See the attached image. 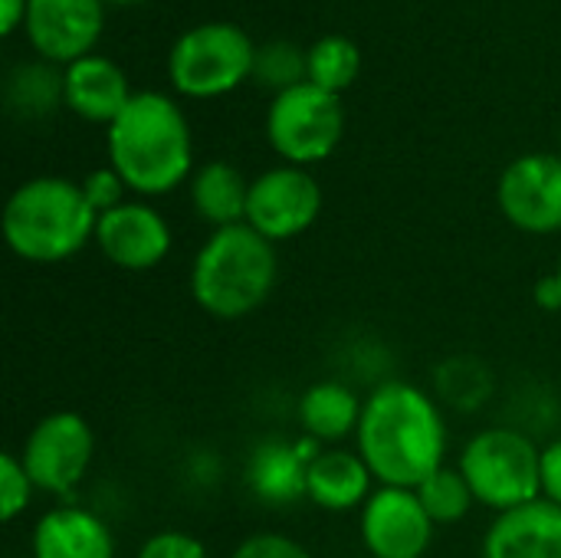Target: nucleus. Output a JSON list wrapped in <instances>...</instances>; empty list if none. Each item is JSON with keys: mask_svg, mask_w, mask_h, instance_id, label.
<instances>
[{"mask_svg": "<svg viewBox=\"0 0 561 558\" xmlns=\"http://www.w3.org/2000/svg\"><path fill=\"white\" fill-rule=\"evenodd\" d=\"M345 132V109L335 92L319 89L316 82H299L276 92L266 112L270 145L296 168L329 158Z\"/></svg>", "mask_w": 561, "mask_h": 558, "instance_id": "0eeeda50", "label": "nucleus"}, {"mask_svg": "<svg viewBox=\"0 0 561 558\" xmlns=\"http://www.w3.org/2000/svg\"><path fill=\"white\" fill-rule=\"evenodd\" d=\"M253 76L266 86L293 89L299 82H306L309 76V56H302L299 49H293L289 43H270L256 53L253 59Z\"/></svg>", "mask_w": 561, "mask_h": 558, "instance_id": "b1692460", "label": "nucleus"}, {"mask_svg": "<svg viewBox=\"0 0 561 558\" xmlns=\"http://www.w3.org/2000/svg\"><path fill=\"white\" fill-rule=\"evenodd\" d=\"M483 558H561V506L539 497L496 513L483 536Z\"/></svg>", "mask_w": 561, "mask_h": 558, "instance_id": "4468645a", "label": "nucleus"}, {"mask_svg": "<svg viewBox=\"0 0 561 558\" xmlns=\"http://www.w3.org/2000/svg\"><path fill=\"white\" fill-rule=\"evenodd\" d=\"M125 191H128V184L122 181V174L115 168L89 171L85 181H82V194H85V201L92 204V210L99 217L108 214V210H115L118 204H125Z\"/></svg>", "mask_w": 561, "mask_h": 558, "instance_id": "bb28decb", "label": "nucleus"}, {"mask_svg": "<svg viewBox=\"0 0 561 558\" xmlns=\"http://www.w3.org/2000/svg\"><path fill=\"white\" fill-rule=\"evenodd\" d=\"M362 69V53L348 36H322L309 49V82H316L325 92H342L355 82Z\"/></svg>", "mask_w": 561, "mask_h": 558, "instance_id": "4be33fe9", "label": "nucleus"}, {"mask_svg": "<svg viewBox=\"0 0 561 558\" xmlns=\"http://www.w3.org/2000/svg\"><path fill=\"white\" fill-rule=\"evenodd\" d=\"M365 401L342 382H316L299 398V424L316 444H339L358 431Z\"/></svg>", "mask_w": 561, "mask_h": 558, "instance_id": "6ab92c4d", "label": "nucleus"}, {"mask_svg": "<svg viewBox=\"0 0 561 558\" xmlns=\"http://www.w3.org/2000/svg\"><path fill=\"white\" fill-rule=\"evenodd\" d=\"M457 467L477 503L493 513H506L542 497V447L516 428H486L473 434Z\"/></svg>", "mask_w": 561, "mask_h": 558, "instance_id": "39448f33", "label": "nucleus"}, {"mask_svg": "<svg viewBox=\"0 0 561 558\" xmlns=\"http://www.w3.org/2000/svg\"><path fill=\"white\" fill-rule=\"evenodd\" d=\"M437 388H440V395H444L447 405L470 411V408H480V405L490 398L493 378H490V372H486L480 362H473V358H450L447 365H440Z\"/></svg>", "mask_w": 561, "mask_h": 558, "instance_id": "5701e85b", "label": "nucleus"}, {"mask_svg": "<svg viewBox=\"0 0 561 558\" xmlns=\"http://www.w3.org/2000/svg\"><path fill=\"white\" fill-rule=\"evenodd\" d=\"M26 3L30 0H3V13H0V30L13 33V26L26 16Z\"/></svg>", "mask_w": 561, "mask_h": 558, "instance_id": "7c9ffc66", "label": "nucleus"}, {"mask_svg": "<svg viewBox=\"0 0 561 558\" xmlns=\"http://www.w3.org/2000/svg\"><path fill=\"white\" fill-rule=\"evenodd\" d=\"M23 20L30 43L46 59L76 62L102 33V0H30Z\"/></svg>", "mask_w": 561, "mask_h": 558, "instance_id": "ddd939ff", "label": "nucleus"}, {"mask_svg": "<svg viewBox=\"0 0 561 558\" xmlns=\"http://www.w3.org/2000/svg\"><path fill=\"white\" fill-rule=\"evenodd\" d=\"M99 214L69 178L23 181L3 207V240L23 263H62L95 240Z\"/></svg>", "mask_w": 561, "mask_h": 558, "instance_id": "20e7f679", "label": "nucleus"}, {"mask_svg": "<svg viewBox=\"0 0 561 558\" xmlns=\"http://www.w3.org/2000/svg\"><path fill=\"white\" fill-rule=\"evenodd\" d=\"M230 558H316L302 543L279 536V533H256L247 536Z\"/></svg>", "mask_w": 561, "mask_h": 558, "instance_id": "cd10ccee", "label": "nucleus"}, {"mask_svg": "<svg viewBox=\"0 0 561 558\" xmlns=\"http://www.w3.org/2000/svg\"><path fill=\"white\" fill-rule=\"evenodd\" d=\"M112 3H135V0H112Z\"/></svg>", "mask_w": 561, "mask_h": 558, "instance_id": "2f4dec72", "label": "nucleus"}, {"mask_svg": "<svg viewBox=\"0 0 561 558\" xmlns=\"http://www.w3.org/2000/svg\"><path fill=\"white\" fill-rule=\"evenodd\" d=\"M250 181L227 161H207L191 178V207L214 230L247 224Z\"/></svg>", "mask_w": 561, "mask_h": 558, "instance_id": "aec40b11", "label": "nucleus"}, {"mask_svg": "<svg viewBox=\"0 0 561 558\" xmlns=\"http://www.w3.org/2000/svg\"><path fill=\"white\" fill-rule=\"evenodd\" d=\"M131 95L135 92H128L125 72L105 56H82L66 66L62 99L76 115L89 122L112 125L122 115V109L131 102Z\"/></svg>", "mask_w": 561, "mask_h": 558, "instance_id": "a211bd4d", "label": "nucleus"}, {"mask_svg": "<svg viewBox=\"0 0 561 558\" xmlns=\"http://www.w3.org/2000/svg\"><path fill=\"white\" fill-rule=\"evenodd\" d=\"M358 516L362 546L371 558H424L437 533L417 490L404 487H378Z\"/></svg>", "mask_w": 561, "mask_h": 558, "instance_id": "9d476101", "label": "nucleus"}, {"mask_svg": "<svg viewBox=\"0 0 561 558\" xmlns=\"http://www.w3.org/2000/svg\"><path fill=\"white\" fill-rule=\"evenodd\" d=\"M503 217L526 234L561 230V155H523L503 174L496 187Z\"/></svg>", "mask_w": 561, "mask_h": 558, "instance_id": "9b49d317", "label": "nucleus"}, {"mask_svg": "<svg viewBox=\"0 0 561 558\" xmlns=\"http://www.w3.org/2000/svg\"><path fill=\"white\" fill-rule=\"evenodd\" d=\"M319 214L322 187L306 168L283 164L250 181L247 224L270 243L296 240L319 220Z\"/></svg>", "mask_w": 561, "mask_h": 558, "instance_id": "1a4fd4ad", "label": "nucleus"}, {"mask_svg": "<svg viewBox=\"0 0 561 558\" xmlns=\"http://www.w3.org/2000/svg\"><path fill=\"white\" fill-rule=\"evenodd\" d=\"M135 558H210L207 546L184 529H161L148 536Z\"/></svg>", "mask_w": 561, "mask_h": 558, "instance_id": "a878e982", "label": "nucleus"}, {"mask_svg": "<svg viewBox=\"0 0 561 558\" xmlns=\"http://www.w3.org/2000/svg\"><path fill=\"white\" fill-rule=\"evenodd\" d=\"M447 424L440 405L411 382L378 385L362 408L355 451L378 487L417 490L447 464Z\"/></svg>", "mask_w": 561, "mask_h": 558, "instance_id": "f257e3e1", "label": "nucleus"}, {"mask_svg": "<svg viewBox=\"0 0 561 558\" xmlns=\"http://www.w3.org/2000/svg\"><path fill=\"white\" fill-rule=\"evenodd\" d=\"M319 457V444L312 437L289 444V441H263L250 454L247 483L256 500L266 506H293L306 500V470Z\"/></svg>", "mask_w": 561, "mask_h": 558, "instance_id": "dca6fc26", "label": "nucleus"}, {"mask_svg": "<svg viewBox=\"0 0 561 558\" xmlns=\"http://www.w3.org/2000/svg\"><path fill=\"white\" fill-rule=\"evenodd\" d=\"M33 493H36V487H33L20 454L7 451L0 457V516H3V523H13L20 513H26Z\"/></svg>", "mask_w": 561, "mask_h": 558, "instance_id": "393cba45", "label": "nucleus"}, {"mask_svg": "<svg viewBox=\"0 0 561 558\" xmlns=\"http://www.w3.org/2000/svg\"><path fill=\"white\" fill-rule=\"evenodd\" d=\"M375 477L358 451L329 447L319 451V457L306 470V500L316 503L325 513H352L371 500Z\"/></svg>", "mask_w": 561, "mask_h": 558, "instance_id": "f3484780", "label": "nucleus"}, {"mask_svg": "<svg viewBox=\"0 0 561 558\" xmlns=\"http://www.w3.org/2000/svg\"><path fill=\"white\" fill-rule=\"evenodd\" d=\"M556 273H559V276H561V257H559V266H556Z\"/></svg>", "mask_w": 561, "mask_h": 558, "instance_id": "473e14b6", "label": "nucleus"}, {"mask_svg": "<svg viewBox=\"0 0 561 558\" xmlns=\"http://www.w3.org/2000/svg\"><path fill=\"white\" fill-rule=\"evenodd\" d=\"M539 480H542V500H549V503L561 506V437L542 447Z\"/></svg>", "mask_w": 561, "mask_h": 558, "instance_id": "c85d7f7f", "label": "nucleus"}, {"mask_svg": "<svg viewBox=\"0 0 561 558\" xmlns=\"http://www.w3.org/2000/svg\"><path fill=\"white\" fill-rule=\"evenodd\" d=\"M417 500L424 503V510L434 520V526H457V523H463L467 513L477 503L467 477L460 474V467H450V464H444L437 474H431L417 487Z\"/></svg>", "mask_w": 561, "mask_h": 558, "instance_id": "412c9836", "label": "nucleus"}, {"mask_svg": "<svg viewBox=\"0 0 561 558\" xmlns=\"http://www.w3.org/2000/svg\"><path fill=\"white\" fill-rule=\"evenodd\" d=\"M30 553L33 558H115V536L99 513L59 503L36 520Z\"/></svg>", "mask_w": 561, "mask_h": 558, "instance_id": "2eb2a0df", "label": "nucleus"}, {"mask_svg": "<svg viewBox=\"0 0 561 558\" xmlns=\"http://www.w3.org/2000/svg\"><path fill=\"white\" fill-rule=\"evenodd\" d=\"M256 49L233 23H204L187 30L171 49V82L194 99H214L253 76Z\"/></svg>", "mask_w": 561, "mask_h": 558, "instance_id": "423d86ee", "label": "nucleus"}, {"mask_svg": "<svg viewBox=\"0 0 561 558\" xmlns=\"http://www.w3.org/2000/svg\"><path fill=\"white\" fill-rule=\"evenodd\" d=\"M108 161L135 194H171L194 161L184 112L168 95L135 92L108 125Z\"/></svg>", "mask_w": 561, "mask_h": 558, "instance_id": "f03ea898", "label": "nucleus"}, {"mask_svg": "<svg viewBox=\"0 0 561 558\" xmlns=\"http://www.w3.org/2000/svg\"><path fill=\"white\" fill-rule=\"evenodd\" d=\"M171 227L168 220L145 201H125L115 210L102 214L95 224V247L99 253L125 270V273H148L171 253Z\"/></svg>", "mask_w": 561, "mask_h": 558, "instance_id": "f8f14e48", "label": "nucleus"}, {"mask_svg": "<svg viewBox=\"0 0 561 558\" xmlns=\"http://www.w3.org/2000/svg\"><path fill=\"white\" fill-rule=\"evenodd\" d=\"M536 306L546 312H559L561 309V276L549 273L536 283Z\"/></svg>", "mask_w": 561, "mask_h": 558, "instance_id": "c756f323", "label": "nucleus"}, {"mask_svg": "<svg viewBox=\"0 0 561 558\" xmlns=\"http://www.w3.org/2000/svg\"><path fill=\"white\" fill-rule=\"evenodd\" d=\"M276 280V243L260 237L250 224L214 230L191 263V296L220 322L253 316L273 296Z\"/></svg>", "mask_w": 561, "mask_h": 558, "instance_id": "7ed1b4c3", "label": "nucleus"}, {"mask_svg": "<svg viewBox=\"0 0 561 558\" xmlns=\"http://www.w3.org/2000/svg\"><path fill=\"white\" fill-rule=\"evenodd\" d=\"M95 457V434L76 411H53L33 424L20 460L39 493L69 500Z\"/></svg>", "mask_w": 561, "mask_h": 558, "instance_id": "6e6552de", "label": "nucleus"}]
</instances>
